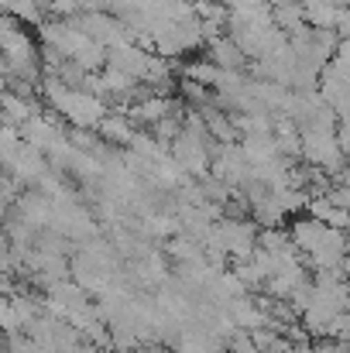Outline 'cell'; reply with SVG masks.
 <instances>
[{
    "label": "cell",
    "instance_id": "cell-1",
    "mask_svg": "<svg viewBox=\"0 0 350 353\" xmlns=\"http://www.w3.org/2000/svg\"><path fill=\"white\" fill-rule=\"evenodd\" d=\"M302 161H309V165H316V168H323L327 175L337 179L347 168L350 158L337 130H309V134H302Z\"/></svg>",
    "mask_w": 350,
    "mask_h": 353
},
{
    "label": "cell",
    "instance_id": "cell-2",
    "mask_svg": "<svg viewBox=\"0 0 350 353\" xmlns=\"http://www.w3.org/2000/svg\"><path fill=\"white\" fill-rule=\"evenodd\" d=\"M3 158V172H10L17 182H24V189L31 185V182H38L45 172H48V158H45V151L41 148H35V144H28V141H21L10 154H0Z\"/></svg>",
    "mask_w": 350,
    "mask_h": 353
},
{
    "label": "cell",
    "instance_id": "cell-3",
    "mask_svg": "<svg viewBox=\"0 0 350 353\" xmlns=\"http://www.w3.org/2000/svg\"><path fill=\"white\" fill-rule=\"evenodd\" d=\"M59 120H62L59 114H45V110H41L38 117H31L21 127V134H24L28 144H35V148H41V151L48 154V151H55L59 144L69 141V130H66Z\"/></svg>",
    "mask_w": 350,
    "mask_h": 353
},
{
    "label": "cell",
    "instance_id": "cell-4",
    "mask_svg": "<svg viewBox=\"0 0 350 353\" xmlns=\"http://www.w3.org/2000/svg\"><path fill=\"white\" fill-rule=\"evenodd\" d=\"M347 230H340V227H330L327 236L320 240V247L313 250V254H306L309 257V268L313 271H340L344 268V261H347Z\"/></svg>",
    "mask_w": 350,
    "mask_h": 353
},
{
    "label": "cell",
    "instance_id": "cell-5",
    "mask_svg": "<svg viewBox=\"0 0 350 353\" xmlns=\"http://www.w3.org/2000/svg\"><path fill=\"white\" fill-rule=\"evenodd\" d=\"M186 103L179 100V97H162V93H151V97H144V100H137V103H130L127 107V114L134 117L137 127H155L158 120H165L168 114H175V110H182Z\"/></svg>",
    "mask_w": 350,
    "mask_h": 353
},
{
    "label": "cell",
    "instance_id": "cell-6",
    "mask_svg": "<svg viewBox=\"0 0 350 353\" xmlns=\"http://www.w3.org/2000/svg\"><path fill=\"white\" fill-rule=\"evenodd\" d=\"M97 130H100V137H104L107 144H114V148H130L134 137L141 134V127L134 123V117H130L127 110H110Z\"/></svg>",
    "mask_w": 350,
    "mask_h": 353
},
{
    "label": "cell",
    "instance_id": "cell-7",
    "mask_svg": "<svg viewBox=\"0 0 350 353\" xmlns=\"http://www.w3.org/2000/svg\"><path fill=\"white\" fill-rule=\"evenodd\" d=\"M206 55L220 65V69H227V72H244L247 69V62H251V55L233 41L231 34H220V38H213L210 45H206Z\"/></svg>",
    "mask_w": 350,
    "mask_h": 353
},
{
    "label": "cell",
    "instance_id": "cell-8",
    "mask_svg": "<svg viewBox=\"0 0 350 353\" xmlns=\"http://www.w3.org/2000/svg\"><path fill=\"white\" fill-rule=\"evenodd\" d=\"M41 103L45 100H31V97H17V93H3V123L10 127H24L31 117L41 114Z\"/></svg>",
    "mask_w": 350,
    "mask_h": 353
},
{
    "label": "cell",
    "instance_id": "cell-9",
    "mask_svg": "<svg viewBox=\"0 0 350 353\" xmlns=\"http://www.w3.org/2000/svg\"><path fill=\"white\" fill-rule=\"evenodd\" d=\"M327 223L323 220H316V216H299L292 227H289V234H292V240H295V247L302 250V254H313L316 247H320V240L327 236Z\"/></svg>",
    "mask_w": 350,
    "mask_h": 353
},
{
    "label": "cell",
    "instance_id": "cell-10",
    "mask_svg": "<svg viewBox=\"0 0 350 353\" xmlns=\"http://www.w3.org/2000/svg\"><path fill=\"white\" fill-rule=\"evenodd\" d=\"M309 216L323 220L327 227H340V230H350V213L333 199V196H313L309 199Z\"/></svg>",
    "mask_w": 350,
    "mask_h": 353
},
{
    "label": "cell",
    "instance_id": "cell-11",
    "mask_svg": "<svg viewBox=\"0 0 350 353\" xmlns=\"http://www.w3.org/2000/svg\"><path fill=\"white\" fill-rule=\"evenodd\" d=\"M271 21H275L282 31L295 34L299 28L309 24V21H306V3H302V0H275V3H271Z\"/></svg>",
    "mask_w": 350,
    "mask_h": 353
},
{
    "label": "cell",
    "instance_id": "cell-12",
    "mask_svg": "<svg viewBox=\"0 0 350 353\" xmlns=\"http://www.w3.org/2000/svg\"><path fill=\"white\" fill-rule=\"evenodd\" d=\"M302 278H306V264H292V268L278 271L275 278H268L264 292H268L271 299H282V302H289V299H292V292H295V285H299Z\"/></svg>",
    "mask_w": 350,
    "mask_h": 353
},
{
    "label": "cell",
    "instance_id": "cell-13",
    "mask_svg": "<svg viewBox=\"0 0 350 353\" xmlns=\"http://www.w3.org/2000/svg\"><path fill=\"white\" fill-rule=\"evenodd\" d=\"M285 210L278 206V199L271 196V199H264V203H254L251 206V220L261 227V230H278V227H285Z\"/></svg>",
    "mask_w": 350,
    "mask_h": 353
},
{
    "label": "cell",
    "instance_id": "cell-14",
    "mask_svg": "<svg viewBox=\"0 0 350 353\" xmlns=\"http://www.w3.org/2000/svg\"><path fill=\"white\" fill-rule=\"evenodd\" d=\"M3 10L14 14L21 24H41L48 14V0H3Z\"/></svg>",
    "mask_w": 350,
    "mask_h": 353
},
{
    "label": "cell",
    "instance_id": "cell-15",
    "mask_svg": "<svg viewBox=\"0 0 350 353\" xmlns=\"http://www.w3.org/2000/svg\"><path fill=\"white\" fill-rule=\"evenodd\" d=\"M182 76H189V79H196V83H203V86H213V90H217V83H220L224 69L206 55V59H196V62L182 65Z\"/></svg>",
    "mask_w": 350,
    "mask_h": 353
},
{
    "label": "cell",
    "instance_id": "cell-16",
    "mask_svg": "<svg viewBox=\"0 0 350 353\" xmlns=\"http://www.w3.org/2000/svg\"><path fill=\"white\" fill-rule=\"evenodd\" d=\"M200 189H203V196H206V203H217V206H227L233 196V189L220 179V175H213V172H206V175H200Z\"/></svg>",
    "mask_w": 350,
    "mask_h": 353
},
{
    "label": "cell",
    "instance_id": "cell-17",
    "mask_svg": "<svg viewBox=\"0 0 350 353\" xmlns=\"http://www.w3.org/2000/svg\"><path fill=\"white\" fill-rule=\"evenodd\" d=\"M306 21L313 28H337L340 10L337 7H327V3H313V7H306Z\"/></svg>",
    "mask_w": 350,
    "mask_h": 353
},
{
    "label": "cell",
    "instance_id": "cell-18",
    "mask_svg": "<svg viewBox=\"0 0 350 353\" xmlns=\"http://www.w3.org/2000/svg\"><path fill=\"white\" fill-rule=\"evenodd\" d=\"M289 302H292V309H295V312L302 316V312H306V309H309V305L316 302V281H313V278L306 274V278H302V281L295 285V292H292V299H289Z\"/></svg>",
    "mask_w": 350,
    "mask_h": 353
},
{
    "label": "cell",
    "instance_id": "cell-19",
    "mask_svg": "<svg viewBox=\"0 0 350 353\" xmlns=\"http://www.w3.org/2000/svg\"><path fill=\"white\" fill-rule=\"evenodd\" d=\"M224 347H227V353H261L257 350V343H254V333L251 330H244V326H237L231 336L224 340Z\"/></svg>",
    "mask_w": 350,
    "mask_h": 353
},
{
    "label": "cell",
    "instance_id": "cell-20",
    "mask_svg": "<svg viewBox=\"0 0 350 353\" xmlns=\"http://www.w3.org/2000/svg\"><path fill=\"white\" fill-rule=\"evenodd\" d=\"M0 319H3L7 336H10V333H24V323H21V316H17V309H14L10 299H3V305H0Z\"/></svg>",
    "mask_w": 350,
    "mask_h": 353
},
{
    "label": "cell",
    "instance_id": "cell-21",
    "mask_svg": "<svg viewBox=\"0 0 350 353\" xmlns=\"http://www.w3.org/2000/svg\"><path fill=\"white\" fill-rule=\"evenodd\" d=\"M333 62H337L340 69H347V72H350V41H347V38L340 41V48H337V59H333Z\"/></svg>",
    "mask_w": 350,
    "mask_h": 353
},
{
    "label": "cell",
    "instance_id": "cell-22",
    "mask_svg": "<svg viewBox=\"0 0 350 353\" xmlns=\"http://www.w3.org/2000/svg\"><path fill=\"white\" fill-rule=\"evenodd\" d=\"M337 31H340V38H347L350 41V7L340 10V21H337Z\"/></svg>",
    "mask_w": 350,
    "mask_h": 353
},
{
    "label": "cell",
    "instance_id": "cell-23",
    "mask_svg": "<svg viewBox=\"0 0 350 353\" xmlns=\"http://www.w3.org/2000/svg\"><path fill=\"white\" fill-rule=\"evenodd\" d=\"M337 336H340V340H347V343H350V312H344V316H340V326H337Z\"/></svg>",
    "mask_w": 350,
    "mask_h": 353
}]
</instances>
